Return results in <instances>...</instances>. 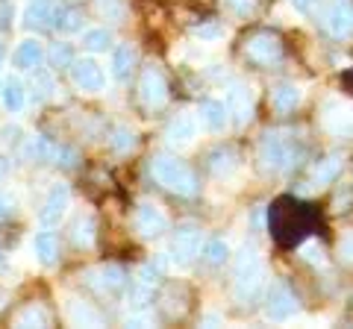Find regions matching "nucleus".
I'll return each instance as SVG.
<instances>
[{"instance_id": "1", "label": "nucleus", "mask_w": 353, "mask_h": 329, "mask_svg": "<svg viewBox=\"0 0 353 329\" xmlns=\"http://www.w3.org/2000/svg\"><path fill=\"white\" fill-rule=\"evenodd\" d=\"M268 288V270H265V259L256 247H241L239 256L233 259V297L239 306H253Z\"/></svg>"}, {"instance_id": "2", "label": "nucleus", "mask_w": 353, "mask_h": 329, "mask_svg": "<svg viewBox=\"0 0 353 329\" xmlns=\"http://www.w3.org/2000/svg\"><path fill=\"white\" fill-rule=\"evenodd\" d=\"M303 159V147L285 133H265L256 150V162L262 173H283L292 171Z\"/></svg>"}, {"instance_id": "3", "label": "nucleus", "mask_w": 353, "mask_h": 329, "mask_svg": "<svg viewBox=\"0 0 353 329\" xmlns=\"http://www.w3.org/2000/svg\"><path fill=\"white\" fill-rule=\"evenodd\" d=\"M150 173L162 189H168L174 194H180V197H194L197 191H201L197 173L183 159L168 156V153H157V156L150 159Z\"/></svg>"}, {"instance_id": "4", "label": "nucleus", "mask_w": 353, "mask_h": 329, "mask_svg": "<svg viewBox=\"0 0 353 329\" xmlns=\"http://www.w3.org/2000/svg\"><path fill=\"white\" fill-rule=\"evenodd\" d=\"M201 244H203V229L197 224H192V221L180 224L171 233V247H168L171 265H176V268L194 265L197 256H201Z\"/></svg>"}, {"instance_id": "5", "label": "nucleus", "mask_w": 353, "mask_h": 329, "mask_svg": "<svg viewBox=\"0 0 353 329\" xmlns=\"http://www.w3.org/2000/svg\"><path fill=\"white\" fill-rule=\"evenodd\" d=\"M318 120L321 129L333 138H350L353 136V103H347L345 97H327L318 109Z\"/></svg>"}, {"instance_id": "6", "label": "nucleus", "mask_w": 353, "mask_h": 329, "mask_svg": "<svg viewBox=\"0 0 353 329\" xmlns=\"http://www.w3.org/2000/svg\"><path fill=\"white\" fill-rule=\"evenodd\" d=\"M297 309H301L297 297L285 282H271L268 288H265V317H268V321L285 323L297 315Z\"/></svg>"}, {"instance_id": "7", "label": "nucleus", "mask_w": 353, "mask_h": 329, "mask_svg": "<svg viewBox=\"0 0 353 329\" xmlns=\"http://www.w3.org/2000/svg\"><path fill=\"white\" fill-rule=\"evenodd\" d=\"M245 56L253 65H259V68H271V65H277L283 59V41H280V36H274L268 30L253 32L245 41Z\"/></svg>"}, {"instance_id": "8", "label": "nucleus", "mask_w": 353, "mask_h": 329, "mask_svg": "<svg viewBox=\"0 0 353 329\" xmlns=\"http://www.w3.org/2000/svg\"><path fill=\"white\" fill-rule=\"evenodd\" d=\"M132 226H136V233L141 238H162L171 224H168V215L153 200H141L136 206V212H132Z\"/></svg>"}, {"instance_id": "9", "label": "nucleus", "mask_w": 353, "mask_h": 329, "mask_svg": "<svg viewBox=\"0 0 353 329\" xmlns=\"http://www.w3.org/2000/svg\"><path fill=\"white\" fill-rule=\"evenodd\" d=\"M68 203H71V189L65 182H53L50 191L44 194V203L39 209V224L44 229H53L62 224L65 212H68Z\"/></svg>"}, {"instance_id": "10", "label": "nucleus", "mask_w": 353, "mask_h": 329, "mask_svg": "<svg viewBox=\"0 0 353 329\" xmlns=\"http://www.w3.org/2000/svg\"><path fill=\"white\" fill-rule=\"evenodd\" d=\"M321 27L333 39H350L353 36V0H333L321 12Z\"/></svg>"}, {"instance_id": "11", "label": "nucleus", "mask_w": 353, "mask_h": 329, "mask_svg": "<svg viewBox=\"0 0 353 329\" xmlns=\"http://www.w3.org/2000/svg\"><path fill=\"white\" fill-rule=\"evenodd\" d=\"M139 97L148 109H162L168 103V80H165V74L157 68V65H148V68L141 71Z\"/></svg>"}, {"instance_id": "12", "label": "nucleus", "mask_w": 353, "mask_h": 329, "mask_svg": "<svg viewBox=\"0 0 353 329\" xmlns=\"http://www.w3.org/2000/svg\"><path fill=\"white\" fill-rule=\"evenodd\" d=\"M68 71H71V83L85 94H101L106 89V74L94 59H88V56L74 59V65Z\"/></svg>"}, {"instance_id": "13", "label": "nucleus", "mask_w": 353, "mask_h": 329, "mask_svg": "<svg viewBox=\"0 0 353 329\" xmlns=\"http://www.w3.org/2000/svg\"><path fill=\"white\" fill-rule=\"evenodd\" d=\"M224 103H227L230 118H233L239 127L250 124V118H253V89H250V85L233 83V85H230V89L224 92Z\"/></svg>"}, {"instance_id": "14", "label": "nucleus", "mask_w": 353, "mask_h": 329, "mask_svg": "<svg viewBox=\"0 0 353 329\" xmlns=\"http://www.w3.org/2000/svg\"><path fill=\"white\" fill-rule=\"evenodd\" d=\"M197 138V118L189 115V112H180L168 120V127H165V141H168V147L174 150H189Z\"/></svg>"}, {"instance_id": "15", "label": "nucleus", "mask_w": 353, "mask_h": 329, "mask_svg": "<svg viewBox=\"0 0 353 329\" xmlns=\"http://www.w3.org/2000/svg\"><path fill=\"white\" fill-rule=\"evenodd\" d=\"M83 279H85V285H92V288H97L101 294H112L127 285V270L121 265H101V268L85 270Z\"/></svg>"}, {"instance_id": "16", "label": "nucleus", "mask_w": 353, "mask_h": 329, "mask_svg": "<svg viewBox=\"0 0 353 329\" xmlns=\"http://www.w3.org/2000/svg\"><path fill=\"white\" fill-rule=\"evenodd\" d=\"M197 115H201V124L209 133H221L230 124V112L224 100H215V97H203L201 106H197Z\"/></svg>"}, {"instance_id": "17", "label": "nucleus", "mask_w": 353, "mask_h": 329, "mask_svg": "<svg viewBox=\"0 0 353 329\" xmlns=\"http://www.w3.org/2000/svg\"><path fill=\"white\" fill-rule=\"evenodd\" d=\"M44 59H48V50H44L41 41H36V39H24L12 53V65L18 71H36Z\"/></svg>"}, {"instance_id": "18", "label": "nucleus", "mask_w": 353, "mask_h": 329, "mask_svg": "<svg viewBox=\"0 0 353 329\" xmlns=\"http://www.w3.org/2000/svg\"><path fill=\"white\" fill-rule=\"evenodd\" d=\"M209 171H212L218 180H230L239 171V153L230 145L215 147L212 153H209Z\"/></svg>"}, {"instance_id": "19", "label": "nucleus", "mask_w": 353, "mask_h": 329, "mask_svg": "<svg viewBox=\"0 0 353 329\" xmlns=\"http://www.w3.org/2000/svg\"><path fill=\"white\" fill-rule=\"evenodd\" d=\"M301 100H303V92H301V85H294V83H283L271 92V109L277 115L294 112V109L301 106Z\"/></svg>"}, {"instance_id": "20", "label": "nucleus", "mask_w": 353, "mask_h": 329, "mask_svg": "<svg viewBox=\"0 0 353 329\" xmlns=\"http://www.w3.org/2000/svg\"><path fill=\"white\" fill-rule=\"evenodd\" d=\"M53 21V3L50 0H30L27 9H24V27L27 30H48Z\"/></svg>"}, {"instance_id": "21", "label": "nucleus", "mask_w": 353, "mask_h": 329, "mask_svg": "<svg viewBox=\"0 0 353 329\" xmlns=\"http://www.w3.org/2000/svg\"><path fill=\"white\" fill-rule=\"evenodd\" d=\"M0 100H3L6 112L18 115L21 109H24V103H27V89H24V83H21L18 76H6V80L0 83Z\"/></svg>"}, {"instance_id": "22", "label": "nucleus", "mask_w": 353, "mask_h": 329, "mask_svg": "<svg viewBox=\"0 0 353 329\" xmlns=\"http://www.w3.org/2000/svg\"><path fill=\"white\" fill-rule=\"evenodd\" d=\"M32 253H36L39 265L53 268V265H57V259H59V241H57V235L48 233V229L39 233L36 241H32Z\"/></svg>"}, {"instance_id": "23", "label": "nucleus", "mask_w": 353, "mask_h": 329, "mask_svg": "<svg viewBox=\"0 0 353 329\" xmlns=\"http://www.w3.org/2000/svg\"><path fill=\"white\" fill-rule=\"evenodd\" d=\"M136 59H139V53L132 45H118L112 47V76L115 80L124 83L127 76L132 74V68H136Z\"/></svg>"}, {"instance_id": "24", "label": "nucleus", "mask_w": 353, "mask_h": 329, "mask_svg": "<svg viewBox=\"0 0 353 329\" xmlns=\"http://www.w3.org/2000/svg\"><path fill=\"white\" fill-rule=\"evenodd\" d=\"M341 164H345V162H341L339 153H330L327 159H321L312 168V182L318 185V189H324V185H330L341 173Z\"/></svg>"}, {"instance_id": "25", "label": "nucleus", "mask_w": 353, "mask_h": 329, "mask_svg": "<svg viewBox=\"0 0 353 329\" xmlns=\"http://www.w3.org/2000/svg\"><path fill=\"white\" fill-rule=\"evenodd\" d=\"M68 317H71V323L74 326H101L103 323V317L97 315L92 306H85V303H80V300H68Z\"/></svg>"}, {"instance_id": "26", "label": "nucleus", "mask_w": 353, "mask_h": 329, "mask_svg": "<svg viewBox=\"0 0 353 329\" xmlns=\"http://www.w3.org/2000/svg\"><path fill=\"white\" fill-rule=\"evenodd\" d=\"M50 27H57L59 32H77L83 27V15L71 6H53V21Z\"/></svg>"}, {"instance_id": "27", "label": "nucleus", "mask_w": 353, "mask_h": 329, "mask_svg": "<svg viewBox=\"0 0 353 329\" xmlns=\"http://www.w3.org/2000/svg\"><path fill=\"white\" fill-rule=\"evenodd\" d=\"M185 303H189V291L183 288V285H168L165 288V294H162V309L168 312L171 317H176V315H183L185 312Z\"/></svg>"}, {"instance_id": "28", "label": "nucleus", "mask_w": 353, "mask_h": 329, "mask_svg": "<svg viewBox=\"0 0 353 329\" xmlns=\"http://www.w3.org/2000/svg\"><path fill=\"white\" fill-rule=\"evenodd\" d=\"M94 233H97V224H94V215H80L74 224V244L77 247H92L94 244Z\"/></svg>"}, {"instance_id": "29", "label": "nucleus", "mask_w": 353, "mask_h": 329, "mask_svg": "<svg viewBox=\"0 0 353 329\" xmlns=\"http://www.w3.org/2000/svg\"><path fill=\"white\" fill-rule=\"evenodd\" d=\"M15 326H50V312L41 303H30L15 317Z\"/></svg>"}, {"instance_id": "30", "label": "nucleus", "mask_w": 353, "mask_h": 329, "mask_svg": "<svg viewBox=\"0 0 353 329\" xmlns=\"http://www.w3.org/2000/svg\"><path fill=\"white\" fill-rule=\"evenodd\" d=\"M74 45H68V41H57L50 50H48V62L53 71H68L74 65Z\"/></svg>"}, {"instance_id": "31", "label": "nucleus", "mask_w": 353, "mask_h": 329, "mask_svg": "<svg viewBox=\"0 0 353 329\" xmlns=\"http://www.w3.org/2000/svg\"><path fill=\"white\" fill-rule=\"evenodd\" d=\"M83 47L88 53H103L112 47V32L106 27H94V30H85L83 32Z\"/></svg>"}, {"instance_id": "32", "label": "nucleus", "mask_w": 353, "mask_h": 329, "mask_svg": "<svg viewBox=\"0 0 353 329\" xmlns=\"http://www.w3.org/2000/svg\"><path fill=\"white\" fill-rule=\"evenodd\" d=\"M30 74H32V100H36V103L50 100V97H53V80H50V74L44 71L41 65H39L36 71H30Z\"/></svg>"}, {"instance_id": "33", "label": "nucleus", "mask_w": 353, "mask_h": 329, "mask_svg": "<svg viewBox=\"0 0 353 329\" xmlns=\"http://www.w3.org/2000/svg\"><path fill=\"white\" fill-rule=\"evenodd\" d=\"M53 153H57V145H53L50 138H44V136L30 138V145H27L30 162H53Z\"/></svg>"}, {"instance_id": "34", "label": "nucleus", "mask_w": 353, "mask_h": 329, "mask_svg": "<svg viewBox=\"0 0 353 329\" xmlns=\"http://www.w3.org/2000/svg\"><path fill=\"white\" fill-rule=\"evenodd\" d=\"M201 256H203V262H206L209 268H221V265H224V262L230 259V247H227L224 238H212V241H209V244L203 247Z\"/></svg>"}, {"instance_id": "35", "label": "nucleus", "mask_w": 353, "mask_h": 329, "mask_svg": "<svg viewBox=\"0 0 353 329\" xmlns=\"http://www.w3.org/2000/svg\"><path fill=\"white\" fill-rule=\"evenodd\" d=\"M94 9H97V15H101L103 21H112V24H121L124 15H127L124 0H94Z\"/></svg>"}, {"instance_id": "36", "label": "nucleus", "mask_w": 353, "mask_h": 329, "mask_svg": "<svg viewBox=\"0 0 353 329\" xmlns=\"http://www.w3.org/2000/svg\"><path fill=\"white\" fill-rule=\"evenodd\" d=\"M112 150H118V153H127V150H132L136 147V133H132L130 127H115V133H112Z\"/></svg>"}, {"instance_id": "37", "label": "nucleus", "mask_w": 353, "mask_h": 329, "mask_svg": "<svg viewBox=\"0 0 353 329\" xmlns=\"http://www.w3.org/2000/svg\"><path fill=\"white\" fill-rule=\"evenodd\" d=\"M192 32H194V36L201 39V41H215V39L224 36V27H221L218 21H206V24H197Z\"/></svg>"}, {"instance_id": "38", "label": "nucleus", "mask_w": 353, "mask_h": 329, "mask_svg": "<svg viewBox=\"0 0 353 329\" xmlns=\"http://www.w3.org/2000/svg\"><path fill=\"white\" fill-rule=\"evenodd\" d=\"M15 24V0H0V32H9Z\"/></svg>"}, {"instance_id": "39", "label": "nucleus", "mask_w": 353, "mask_h": 329, "mask_svg": "<svg viewBox=\"0 0 353 329\" xmlns=\"http://www.w3.org/2000/svg\"><path fill=\"white\" fill-rule=\"evenodd\" d=\"M18 209V200L12 191H0V221H6V217H12Z\"/></svg>"}, {"instance_id": "40", "label": "nucleus", "mask_w": 353, "mask_h": 329, "mask_svg": "<svg viewBox=\"0 0 353 329\" xmlns=\"http://www.w3.org/2000/svg\"><path fill=\"white\" fill-rule=\"evenodd\" d=\"M339 259L345 262V265H353V229L339 238Z\"/></svg>"}, {"instance_id": "41", "label": "nucleus", "mask_w": 353, "mask_h": 329, "mask_svg": "<svg viewBox=\"0 0 353 329\" xmlns=\"http://www.w3.org/2000/svg\"><path fill=\"white\" fill-rule=\"evenodd\" d=\"M301 256L306 262H312V265H324V250L315 244V241H306V244L301 247Z\"/></svg>"}, {"instance_id": "42", "label": "nucleus", "mask_w": 353, "mask_h": 329, "mask_svg": "<svg viewBox=\"0 0 353 329\" xmlns=\"http://www.w3.org/2000/svg\"><path fill=\"white\" fill-rule=\"evenodd\" d=\"M53 162L62 164V168H74V164H77V153L71 147H57V153H53Z\"/></svg>"}, {"instance_id": "43", "label": "nucleus", "mask_w": 353, "mask_h": 329, "mask_svg": "<svg viewBox=\"0 0 353 329\" xmlns=\"http://www.w3.org/2000/svg\"><path fill=\"white\" fill-rule=\"evenodd\" d=\"M224 3L233 9L236 15H250L253 9H256V0H224Z\"/></svg>"}, {"instance_id": "44", "label": "nucleus", "mask_w": 353, "mask_h": 329, "mask_svg": "<svg viewBox=\"0 0 353 329\" xmlns=\"http://www.w3.org/2000/svg\"><path fill=\"white\" fill-rule=\"evenodd\" d=\"M289 3L297 9L301 15H315V6H318V0H289Z\"/></svg>"}, {"instance_id": "45", "label": "nucleus", "mask_w": 353, "mask_h": 329, "mask_svg": "<svg viewBox=\"0 0 353 329\" xmlns=\"http://www.w3.org/2000/svg\"><path fill=\"white\" fill-rule=\"evenodd\" d=\"M127 326H150V317L148 315H130L127 317Z\"/></svg>"}, {"instance_id": "46", "label": "nucleus", "mask_w": 353, "mask_h": 329, "mask_svg": "<svg viewBox=\"0 0 353 329\" xmlns=\"http://www.w3.org/2000/svg\"><path fill=\"white\" fill-rule=\"evenodd\" d=\"M3 62H6V47H3V41H0V83H3Z\"/></svg>"}, {"instance_id": "47", "label": "nucleus", "mask_w": 353, "mask_h": 329, "mask_svg": "<svg viewBox=\"0 0 353 329\" xmlns=\"http://www.w3.org/2000/svg\"><path fill=\"white\" fill-rule=\"evenodd\" d=\"M6 171H9V162H6V156H0V180H3Z\"/></svg>"}, {"instance_id": "48", "label": "nucleus", "mask_w": 353, "mask_h": 329, "mask_svg": "<svg viewBox=\"0 0 353 329\" xmlns=\"http://www.w3.org/2000/svg\"><path fill=\"white\" fill-rule=\"evenodd\" d=\"M3 268H6V256H3V253H0V270H3Z\"/></svg>"}]
</instances>
